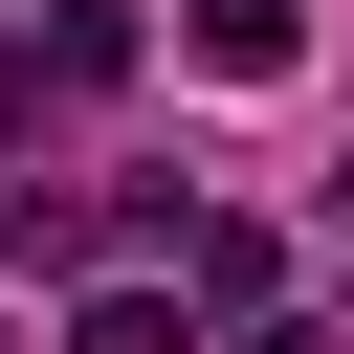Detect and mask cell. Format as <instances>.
<instances>
[{
    "instance_id": "obj_3",
    "label": "cell",
    "mask_w": 354,
    "mask_h": 354,
    "mask_svg": "<svg viewBox=\"0 0 354 354\" xmlns=\"http://www.w3.org/2000/svg\"><path fill=\"white\" fill-rule=\"evenodd\" d=\"M177 266H199V310H266V221H155Z\"/></svg>"
},
{
    "instance_id": "obj_1",
    "label": "cell",
    "mask_w": 354,
    "mask_h": 354,
    "mask_svg": "<svg viewBox=\"0 0 354 354\" xmlns=\"http://www.w3.org/2000/svg\"><path fill=\"white\" fill-rule=\"evenodd\" d=\"M111 66H133V0H44V22L0 44V111H88Z\"/></svg>"
},
{
    "instance_id": "obj_2",
    "label": "cell",
    "mask_w": 354,
    "mask_h": 354,
    "mask_svg": "<svg viewBox=\"0 0 354 354\" xmlns=\"http://www.w3.org/2000/svg\"><path fill=\"white\" fill-rule=\"evenodd\" d=\"M177 44H199L221 88H288V44H310V0H177Z\"/></svg>"
},
{
    "instance_id": "obj_4",
    "label": "cell",
    "mask_w": 354,
    "mask_h": 354,
    "mask_svg": "<svg viewBox=\"0 0 354 354\" xmlns=\"http://www.w3.org/2000/svg\"><path fill=\"white\" fill-rule=\"evenodd\" d=\"M66 354H177V288H88V332Z\"/></svg>"
}]
</instances>
